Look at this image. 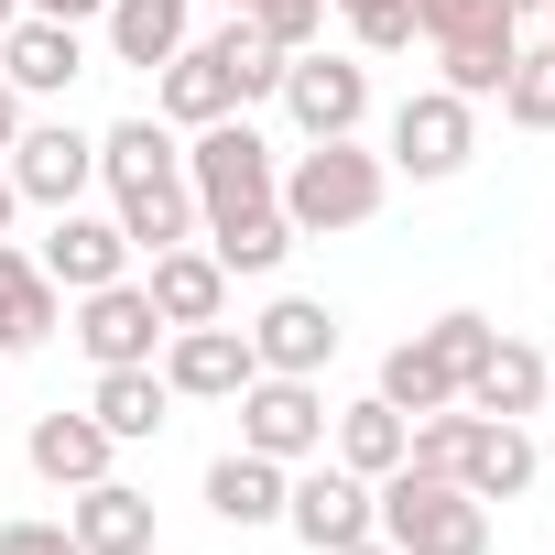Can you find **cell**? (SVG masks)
<instances>
[{
	"label": "cell",
	"mask_w": 555,
	"mask_h": 555,
	"mask_svg": "<svg viewBox=\"0 0 555 555\" xmlns=\"http://www.w3.org/2000/svg\"><path fill=\"white\" fill-rule=\"evenodd\" d=\"M382 196H392V164H382L360 131H338V142H306L284 175H272V207L295 218V240L371 229V218H382Z\"/></svg>",
	"instance_id": "6da1fadb"
},
{
	"label": "cell",
	"mask_w": 555,
	"mask_h": 555,
	"mask_svg": "<svg viewBox=\"0 0 555 555\" xmlns=\"http://www.w3.org/2000/svg\"><path fill=\"white\" fill-rule=\"evenodd\" d=\"M371 522L392 555H490V501H468L457 479H425V468L371 479Z\"/></svg>",
	"instance_id": "7a4b0ae2"
},
{
	"label": "cell",
	"mask_w": 555,
	"mask_h": 555,
	"mask_svg": "<svg viewBox=\"0 0 555 555\" xmlns=\"http://www.w3.org/2000/svg\"><path fill=\"white\" fill-rule=\"evenodd\" d=\"M272 175H284V153L250 131V109H229V120L185 131V185H196V218H218V207H261V196H272Z\"/></svg>",
	"instance_id": "3957f363"
},
{
	"label": "cell",
	"mask_w": 555,
	"mask_h": 555,
	"mask_svg": "<svg viewBox=\"0 0 555 555\" xmlns=\"http://www.w3.org/2000/svg\"><path fill=\"white\" fill-rule=\"evenodd\" d=\"M240 447L284 457V468L327 457V392L295 382V371H250V382H240Z\"/></svg>",
	"instance_id": "277c9868"
},
{
	"label": "cell",
	"mask_w": 555,
	"mask_h": 555,
	"mask_svg": "<svg viewBox=\"0 0 555 555\" xmlns=\"http://www.w3.org/2000/svg\"><path fill=\"white\" fill-rule=\"evenodd\" d=\"M0 175H12L23 207H77V196L99 185V131H77V120H23L12 153H0Z\"/></svg>",
	"instance_id": "5b68a950"
},
{
	"label": "cell",
	"mask_w": 555,
	"mask_h": 555,
	"mask_svg": "<svg viewBox=\"0 0 555 555\" xmlns=\"http://www.w3.org/2000/svg\"><path fill=\"white\" fill-rule=\"evenodd\" d=\"M468 153H479V120H468V99L457 88H414L403 109H392V175H414V185H447V175H468Z\"/></svg>",
	"instance_id": "8992f818"
},
{
	"label": "cell",
	"mask_w": 555,
	"mask_h": 555,
	"mask_svg": "<svg viewBox=\"0 0 555 555\" xmlns=\"http://www.w3.org/2000/svg\"><path fill=\"white\" fill-rule=\"evenodd\" d=\"M284 533H295V544H317V555H338V544L382 533V522H371V479H360V468H338V457H306V468L284 479Z\"/></svg>",
	"instance_id": "52a82bcc"
},
{
	"label": "cell",
	"mask_w": 555,
	"mask_h": 555,
	"mask_svg": "<svg viewBox=\"0 0 555 555\" xmlns=\"http://www.w3.org/2000/svg\"><path fill=\"white\" fill-rule=\"evenodd\" d=\"M272 99H284L295 109V131L306 142H338V131H360L371 120V66L360 55H284V88H272Z\"/></svg>",
	"instance_id": "ba28073f"
},
{
	"label": "cell",
	"mask_w": 555,
	"mask_h": 555,
	"mask_svg": "<svg viewBox=\"0 0 555 555\" xmlns=\"http://www.w3.org/2000/svg\"><path fill=\"white\" fill-rule=\"evenodd\" d=\"M153 371L175 382V403H240V382H250L261 360H250V327H229V317H207V327H175Z\"/></svg>",
	"instance_id": "9c48e42d"
},
{
	"label": "cell",
	"mask_w": 555,
	"mask_h": 555,
	"mask_svg": "<svg viewBox=\"0 0 555 555\" xmlns=\"http://www.w3.org/2000/svg\"><path fill=\"white\" fill-rule=\"evenodd\" d=\"M175 327L153 317V295L131 284V272H120V284H99V295H77V349L99 360V371H131V360H153Z\"/></svg>",
	"instance_id": "30bf717a"
},
{
	"label": "cell",
	"mask_w": 555,
	"mask_h": 555,
	"mask_svg": "<svg viewBox=\"0 0 555 555\" xmlns=\"http://www.w3.org/2000/svg\"><path fill=\"white\" fill-rule=\"evenodd\" d=\"M77 77H88V34H77V23L23 12L12 34H0V88H12V99H66Z\"/></svg>",
	"instance_id": "8fae6325"
},
{
	"label": "cell",
	"mask_w": 555,
	"mask_h": 555,
	"mask_svg": "<svg viewBox=\"0 0 555 555\" xmlns=\"http://www.w3.org/2000/svg\"><path fill=\"white\" fill-rule=\"evenodd\" d=\"M250 360H261V371L317 382V371L338 360V306H317V295H272V306L250 317Z\"/></svg>",
	"instance_id": "7c38bea8"
},
{
	"label": "cell",
	"mask_w": 555,
	"mask_h": 555,
	"mask_svg": "<svg viewBox=\"0 0 555 555\" xmlns=\"http://www.w3.org/2000/svg\"><path fill=\"white\" fill-rule=\"evenodd\" d=\"M34 261L55 272V295H99V284H120V272H131V240H120V218L55 207V229H44V250H34Z\"/></svg>",
	"instance_id": "4fadbf2b"
},
{
	"label": "cell",
	"mask_w": 555,
	"mask_h": 555,
	"mask_svg": "<svg viewBox=\"0 0 555 555\" xmlns=\"http://www.w3.org/2000/svg\"><path fill=\"white\" fill-rule=\"evenodd\" d=\"M533 425H512V414H468V447H457V490L468 501H522L533 490Z\"/></svg>",
	"instance_id": "5bb4252c"
},
{
	"label": "cell",
	"mask_w": 555,
	"mask_h": 555,
	"mask_svg": "<svg viewBox=\"0 0 555 555\" xmlns=\"http://www.w3.org/2000/svg\"><path fill=\"white\" fill-rule=\"evenodd\" d=\"M142 295H153V317H164V327H207V317H229V272H218V250H207V240H175V250H153Z\"/></svg>",
	"instance_id": "9a60e30c"
},
{
	"label": "cell",
	"mask_w": 555,
	"mask_h": 555,
	"mask_svg": "<svg viewBox=\"0 0 555 555\" xmlns=\"http://www.w3.org/2000/svg\"><path fill=\"white\" fill-rule=\"evenodd\" d=\"M55 327H66V295H55V272H44L34 250H12V240H0V360H34Z\"/></svg>",
	"instance_id": "2e32d148"
},
{
	"label": "cell",
	"mask_w": 555,
	"mask_h": 555,
	"mask_svg": "<svg viewBox=\"0 0 555 555\" xmlns=\"http://www.w3.org/2000/svg\"><path fill=\"white\" fill-rule=\"evenodd\" d=\"M544 382H555V360H544L533 338H490L457 403H468V414H512V425H533V414H544Z\"/></svg>",
	"instance_id": "e0dca14e"
},
{
	"label": "cell",
	"mask_w": 555,
	"mask_h": 555,
	"mask_svg": "<svg viewBox=\"0 0 555 555\" xmlns=\"http://www.w3.org/2000/svg\"><path fill=\"white\" fill-rule=\"evenodd\" d=\"M23 457H34V479H55V490H88V479H109V457H120V436L77 403V414H34V436H23Z\"/></svg>",
	"instance_id": "ac0fdd59"
},
{
	"label": "cell",
	"mask_w": 555,
	"mask_h": 555,
	"mask_svg": "<svg viewBox=\"0 0 555 555\" xmlns=\"http://www.w3.org/2000/svg\"><path fill=\"white\" fill-rule=\"evenodd\" d=\"M66 533H77V555H153V501L131 479H88V490H66Z\"/></svg>",
	"instance_id": "d6986e66"
},
{
	"label": "cell",
	"mask_w": 555,
	"mask_h": 555,
	"mask_svg": "<svg viewBox=\"0 0 555 555\" xmlns=\"http://www.w3.org/2000/svg\"><path fill=\"white\" fill-rule=\"evenodd\" d=\"M196 240L218 250V272L229 284H261V272H284V250H295V218L284 207H218V218H196Z\"/></svg>",
	"instance_id": "ffe728a7"
},
{
	"label": "cell",
	"mask_w": 555,
	"mask_h": 555,
	"mask_svg": "<svg viewBox=\"0 0 555 555\" xmlns=\"http://www.w3.org/2000/svg\"><path fill=\"white\" fill-rule=\"evenodd\" d=\"M284 457H261V447H229V457H207V512L229 522V533H261V522H284Z\"/></svg>",
	"instance_id": "44dd1931"
},
{
	"label": "cell",
	"mask_w": 555,
	"mask_h": 555,
	"mask_svg": "<svg viewBox=\"0 0 555 555\" xmlns=\"http://www.w3.org/2000/svg\"><path fill=\"white\" fill-rule=\"evenodd\" d=\"M88 414H99L120 447H153V436L175 425V382H164L153 360H131V371H99V382H88Z\"/></svg>",
	"instance_id": "7402d4cb"
},
{
	"label": "cell",
	"mask_w": 555,
	"mask_h": 555,
	"mask_svg": "<svg viewBox=\"0 0 555 555\" xmlns=\"http://www.w3.org/2000/svg\"><path fill=\"white\" fill-rule=\"evenodd\" d=\"M99 23H109V55L153 77L164 55H185V44H196V0H109Z\"/></svg>",
	"instance_id": "603a6c76"
},
{
	"label": "cell",
	"mask_w": 555,
	"mask_h": 555,
	"mask_svg": "<svg viewBox=\"0 0 555 555\" xmlns=\"http://www.w3.org/2000/svg\"><path fill=\"white\" fill-rule=\"evenodd\" d=\"M153 77H164V88H153V120H164V131H207V120H229V109H240L207 44H185V55H164Z\"/></svg>",
	"instance_id": "cb8c5ba5"
},
{
	"label": "cell",
	"mask_w": 555,
	"mask_h": 555,
	"mask_svg": "<svg viewBox=\"0 0 555 555\" xmlns=\"http://www.w3.org/2000/svg\"><path fill=\"white\" fill-rule=\"evenodd\" d=\"M512 55H522V23H479V34H447V44H436V88H457V99L479 109V99H501Z\"/></svg>",
	"instance_id": "d4e9b609"
},
{
	"label": "cell",
	"mask_w": 555,
	"mask_h": 555,
	"mask_svg": "<svg viewBox=\"0 0 555 555\" xmlns=\"http://www.w3.org/2000/svg\"><path fill=\"white\" fill-rule=\"evenodd\" d=\"M164 175H185V142H175L164 120H109V131H99V185H109V196L164 185Z\"/></svg>",
	"instance_id": "484cf974"
},
{
	"label": "cell",
	"mask_w": 555,
	"mask_h": 555,
	"mask_svg": "<svg viewBox=\"0 0 555 555\" xmlns=\"http://www.w3.org/2000/svg\"><path fill=\"white\" fill-rule=\"evenodd\" d=\"M457 382H468V371L436 349V327H414V338L382 360V403H392V414H447V403H457Z\"/></svg>",
	"instance_id": "4316f807"
},
{
	"label": "cell",
	"mask_w": 555,
	"mask_h": 555,
	"mask_svg": "<svg viewBox=\"0 0 555 555\" xmlns=\"http://www.w3.org/2000/svg\"><path fill=\"white\" fill-rule=\"evenodd\" d=\"M403 436H414V414H392L382 392L349 403V414H327V457L360 468V479H392V468H403Z\"/></svg>",
	"instance_id": "83f0119b"
},
{
	"label": "cell",
	"mask_w": 555,
	"mask_h": 555,
	"mask_svg": "<svg viewBox=\"0 0 555 555\" xmlns=\"http://www.w3.org/2000/svg\"><path fill=\"white\" fill-rule=\"evenodd\" d=\"M196 44L218 55V77H229V99H240V109H250V99H272V88H284V44H272L261 23H240V12H229L218 34H196Z\"/></svg>",
	"instance_id": "f1b7e54d"
},
{
	"label": "cell",
	"mask_w": 555,
	"mask_h": 555,
	"mask_svg": "<svg viewBox=\"0 0 555 555\" xmlns=\"http://www.w3.org/2000/svg\"><path fill=\"white\" fill-rule=\"evenodd\" d=\"M109 218H120V240H131V250H175V240H196V185H185V175H164V185H131Z\"/></svg>",
	"instance_id": "f546056e"
},
{
	"label": "cell",
	"mask_w": 555,
	"mask_h": 555,
	"mask_svg": "<svg viewBox=\"0 0 555 555\" xmlns=\"http://www.w3.org/2000/svg\"><path fill=\"white\" fill-rule=\"evenodd\" d=\"M501 120H512V131H555V44H522V55H512Z\"/></svg>",
	"instance_id": "4dcf8cb0"
},
{
	"label": "cell",
	"mask_w": 555,
	"mask_h": 555,
	"mask_svg": "<svg viewBox=\"0 0 555 555\" xmlns=\"http://www.w3.org/2000/svg\"><path fill=\"white\" fill-rule=\"evenodd\" d=\"M457 447H468V403H447V414H414V436H403V468H425V479H457Z\"/></svg>",
	"instance_id": "1f68e13d"
},
{
	"label": "cell",
	"mask_w": 555,
	"mask_h": 555,
	"mask_svg": "<svg viewBox=\"0 0 555 555\" xmlns=\"http://www.w3.org/2000/svg\"><path fill=\"white\" fill-rule=\"evenodd\" d=\"M338 12H349V44L360 55H403L414 44V0H338Z\"/></svg>",
	"instance_id": "d6a6232c"
},
{
	"label": "cell",
	"mask_w": 555,
	"mask_h": 555,
	"mask_svg": "<svg viewBox=\"0 0 555 555\" xmlns=\"http://www.w3.org/2000/svg\"><path fill=\"white\" fill-rule=\"evenodd\" d=\"M240 23H261L284 55H306V44L327 34V0H240Z\"/></svg>",
	"instance_id": "836d02e7"
},
{
	"label": "cell",
	"mask_w": 555,
	"mask_h": 555,
	"mask_svg": "<svg viewBox=\"0 0 555 555\" xmlns=\"http://www.w3.org/2000/svg\"><path fill=\"white\" fill-rule=\"evenodd\" d=\"M479 23H512V12H501V0H414V34H425V44L479 34Z\"/></svg>",
	"instance_id": "e575fe53"
},
{
	"label": "cell",
	"mask_w": 555,
	"mask_h": 555,
	"mask_svg": "<svg viewBox=\"0 0 555 555\" xmlns=\"http://www.w3.org/2000/svg\"><path fill=\"white\" fill-rule=\"evenodd\" d=\"M0 555H77V533H66V522H34V512H12V522H0Z\"/></svg>",
	"instance_id": "d590c367"
},
{
	"label": "cell",
	"mask_w": 555,
	"mask_h": 555,
	"mask_svg": "<svg viewBox=\"0 0 555 555\" xmlns=\"http://www.w3.org/2000/svg\"><path fill=\"white\" fill-rule=\"evenodd\" d=\"M23 12H44V23H77V34H88V23L109 12V0H23Z\"/></svg>",
	"instance_id": "8d00e7d4"
},
{
	"label": "cell",
	"mask_w": 555,
	"mask_h": 555,
	"mask_svg": "<svg viewBox=\"0 0 555 555\" xmlns=\"http://www.w3.org/2000/svg\"><path fill=\"white\" fill-rule=\"evenodd\" d=\"M12 131H23V99H12V88H0V153H12Z\"/></svg>",
	"instance_id": "74e56055"
},
{
	"label": "cell",
	"mask_w": 555,
	"mask_h": 555,
	"mask_svg": "<svg viewBox=\"0 0 555 555\" xmlns=\"http://www.w3.org/2000/svg\"><path fill=\"white\" fill-rule=\"evenodd\" d=\"M12 218H23V196H12V175H0V240H12Z\"/></svg>",
	"instance_id": "f35d334b"
},
{
	"label": "cell",
	"mask_w": 555,
	"mask_h": 555,
	"mask_svg": "<svg viewBox=\"0 0 555 555\" xmlns=\"http://www.w3.org/2000/svg\"><path fill=\"white\" fill-rule=\"evenodd\" d=\"M338 555H392V544H382V533H360V544H338Z\"/></svg>",
	"instance_id": "ab89813d"
},
{
	"label": "cell",
	"mask_w": 555,
	"mask_h": 555,
	"mask_svg": "<svg viewBox=\"0 0 555 555\" xmlns=\"http://www.w3.org/2000/svg\"><path fill=\"white\" fill-rule=\"evenodd\" d=\"M501 12H512V23H522V12H533V23H544V0H501Z\"/></svg>",
	"instance_id": "60d3db41"
},
{
	"label": "cell",
	"mask_w": 555,
	"mask_h": 555,
	"mask_svg": "<svg viewBox=\"0 0 555 555\" xmlns=\"http://www.w3.org/2000/svg\"><path fill=\"white\" fill-rule=\"evenodd\" d=\"M12 23H23V0H0V34H12Z\"/></svg>",
	"instance_id": "b9f144b4"
},
{
	"label": "cell",
	"mask_w": 555,
	"mask_h": 555,
	"mask_svg": "<svg viewBox=\"0 0 555 555\" xmlns=\"http://www.w3.org/2000/svg\"><path fill=\"white\" fill-rule=\"evenodd\" d=\"M544 44H555V0H544Z\"/></svg>",
	"instance_id": "7bdbcfd3"
},
{
	"label": "cell",
	"mask_w": 555,
	"mask_h": 555,
	"mask_svg": "<svg viewBox=\"0 0 555 555\" xmlns=\"http://www.w3.org/2000/svg\"><path fill=\"white\" fill-rule=\"evenodd\" d=\"M544 414H555V382H544Z\"/></svg>",
	"instance_id": "ee69618b"
},
{
	"label": "cell",
	"mask_w": 555,
	"mask_h": 555,
	"mask_svg": "<svg viewBox=\"0 0 555 555\" xmlns=\"http://www.w3.org/2000/svg\"><path fill=\"white\" fill-rule=\"evenodd\" d=\"M218 12H240V0H218Z\"/></svg>",
	"instance_id": "f6af8a7d"
}]
</instances>
